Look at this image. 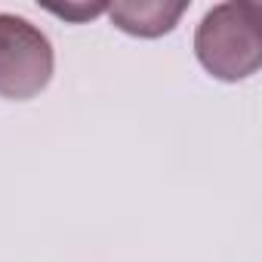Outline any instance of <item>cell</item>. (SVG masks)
<instances>
[{"instance_id": "1", "label": "cell", "mask_w": 262, "mask_h": 262, "mask_svg": "<svg viewBox=\"0 0 262 262\" xmlns=\"http://www.w3.org/2000/svg\"><path fill=\"white\" fill-rule=\"evenodd\" d=\"M194 56L216 80L253 77L262 65V7L256 0L213 7L194 31Z\"/></svg>"}, {"instance_id": "2", "label": "cell", "mask_w": 262, "mask_h": 262, "mask_svg": "<svg viewBox=\"0 0 262 262\" xmlns=\"http://www.w3.org/2000/svg\"><path fill=\"white\" fill-rule=\"evenodd\" d=\"M56 53L50 37L22 16L0 13V96L34 99L53 80Z\"/></svg>"}, {"instance_id": "3", "label": "cell", "mask_w": 262, "mask_h": 262, "mask_svg": "<svg viewBox=\"0 0 262 262\" xmlns=\"http://www.w3.org/2000/svg\"><path fill=\"white\" fill-rule=\"evenodd\" d=\"M188 4H167V0H114L108 4V16L111 22L133 37H164L170 34L179 19L185 16Z\"/></svg>"}, {"instance_id": "4", "label": "cell", "mask_w": 262, "mask_h": 262, "mask_svg": "<svg viewBox=\"0 0 262 262\" xmlns=\"http://www.w3.org/2000/svg\"><path fill=\"white\" fill-rule=\"evenodd\" d=\"M47 10L68 19V22H86V19H96L102 13H108V4H65V7H47Z\"/></svg>"}]
</instances>
